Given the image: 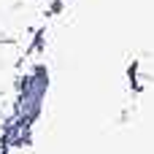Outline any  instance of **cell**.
Segmentation results:
<instances>
[{
    "label": "cell",
    "instance_id": "7a4b0ae2",
    "mask_svg": "<svg viewBox=\"0 0 154 154\" xmlns=\"http://www.w3.org/2000/svg\"><path fill=\"white\" fill-rule=\"evenodd\" d=\"M19 62V49L11 41H0V95H5L11 89V79H14V68Z\"/></svg>",
    "mask_w": 154,
    "mask_h": 154
},
{
    "label": "cell",
    "instance_id": "3957f363",
    "mask_svg": "<svg viewBox=\"0 0 154 154\" xmlns=\"http://www.w3.org/2000/svg\"><path fill=\"white\" fill-rule=\"evenodd\" d=\"M16 3H22V0H0V8H8V5H16Z\"/></svg>",
    "mask_w": 154,
    "mask_h": 154
},
{
    "label": "cell",
    "instance_id": "6da1fadb",
    "mask_svg": "<svg viewBox=\"0 0 154 154\" xmlns=\"http://www.w3.org/2000/svg\"><path fill=\"white\" fill-rule=\"evenodd\" d=\"M32 16H35L32 0H22V3H16V5L0 8V41H14V38H19V35L32 24Z\"/></svg>",
    "mask_w": 154,
    "mask_h": 154
}]
</instances>
